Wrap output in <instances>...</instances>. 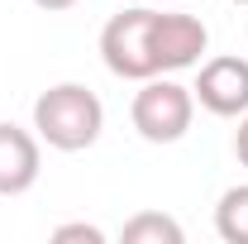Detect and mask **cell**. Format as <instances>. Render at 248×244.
Returning a JSON list of instances; mask_svg holds the SVG:
<instances>
[{
	"mask_svg": "<svg viewBox=\"0 0 248 244\" xmlns=\"http://www.w3.org/2000/svg\"><path fill=\"white\" fill-rule=\"evenodd\" d=\"M148 29H153V10H120L105 29H100V58L105 67L124 82H148L153 53H148Z\"/></svg>",
	"mask_w": 248,
	"mask_h": 244,
	"instance_id": "3957f363",
	"label": "cell"
},
{
	"mask_svg": "<svg viewBox=\"0 0 248 244\" xmlns=\"http://www.w3.org/2000/svg\"><path fill=\"white\" fill-rule=\"evenodd\" d=\"M134 129L148 139V144H177L186 129H191V115H196V96L182 82H162V77H148L143 91L134 96Z\"/></svg>",
	"mask_w": 248,
	"mask_h": 244,
	"instance_id": "7a4b0ae2",
	"label": "cell"
},
{
	"mask_svg": "<svg viewBox=\"0 0 248 244\" xmlns=\"http://www.w3.org/2000/svg\"><path fill=\"white\" fill-rule=\"evenodd\" d=\"M215 230L224 244H248V182L229 187L215 206Z\"/></svg>",
	"mask_w": 248,
	"mask_h": 244,
	"instance_id": "52a82bcc",
	"label": "cell"
},
{
	"mask_svg": "<svg viewBox=\"0 0 248 244\" xmlns=\"http://www.w3.org/2000/svg\"><path fill=\"white\" fill-rule=\"evenodd\" d=\"M33 5H38V10H72L77 0H33Z\"/></svg>",
	"mask_w": 248,
	"mask_h": 244,
	"instance_id": "8fae6325",
	"label": "cell"
},
{
	"mask_svg": "<svg viewBox=\"0 0 248 244\" xmlns=\"http://www.w3.org/2000/svg\"><path fill=\"white\" fill-rule=\"evenodd\" d=\"M38 182V139L19 124H0V196H19Z\"/></svg>",
	"mask_w": 248,
	"mask_h": 244,
	"instance_id": "8992f818",
	"label": "cell"
},
{
	"mask_svg": "<svg viewBox=\"0 0 248 244\" xmlns=\"http://www.w3.org/2000/svg\"><path fill=\"white\" fill-rule=\"evenodd\" d=\"M124 244H182V225L162 211H143L124 225Z\"/></svg>",
	"mask_w": 248,
	"mask_h": 244,
	"instance_id": "ba28073f",
	"label": "cell"
},
{
	"mask_svg": "<svg viewBox=\"0 0 248 244\" xmlns=\"http://www.w3.org/2000/svg\"><path fill=\"white\" fill-rule=\"evenodd\" d=\"M234 5H248V0H234Z\"/></svg>",
	"mask_w": 248,
	"mask_h": 244,
	"instance_id": "7c38bea8",
	"label": "cell"
},
{
	"mask_svg": "<svg viewBox=\"0 0 248 244\" xmlns=\"http://www.w3.org/2000/svg\"><path fill=\"white\" fill-rule=\"evenodd\" d=\"M33 129L48 149H62V153H81L91 149L105 129V105L91 87L81 82H58L33 101Z\"/></svg>",
	"mask_w": 248,
	"mask_h": 244,
	"instance_id": "6da1fadb",
	"label": "cell"
},
{
	"mask_svg": "<svg viewBox=\"0 0 248 244\" xmlns=\"http://www.w3.org/2000/svg\"><path fill=\"white\" fill-rule=\"evenodd\" d=\"M53 240L58 244H105V235L95 225H86V220H72V225H58L53 230Z\"/></svg>",
	"mask_w": 248,
	"mask_h": 244,
	"instance_id": "9c48e42d",
	"label": "cell"
},
{
	"mask_svg": "<svg viewBox=\"0 0 248 244\" xmlns=\"http://www.w3.org/2000/svg\"><path fill=\"white\" fill-rule=\"evenodd\" d=\"M191 96H196L210 115H224V120L248 115V62L244 58H210L201 67Z\"/></svg>",
	"mask_w": 248,
	"mask_h": 244,
	"instance_id": "5b68a950",
	"label": "cell"
},
{
	"mask_svg": "<svg viewBox=\"0 0 248 244\" xmlns=\"http://www.w3.org/2000/svg\"><path fill=\"white\" fill-rule=\"evenodd\" d=\"M205 43H210V29L196 15H157L153 10V29H148L153 72H182L191 62H201Z\"/></svg>",
	"mask_w": 248,
	"mask_h": 244,
	"instance_id": "277c9868",
	"label": "cell"
},
{
	"mask_svg": "<svg viewBox=\"0 0 248 244\" xmlns=\"http://www.w3.org/2000/svg\"><path fill=\"white\" fill-rule=\"evenodd\" d=\"M234 153H239V163L248 168V115H244V124H239V134H234Z\"/></svg>",
	"mask_w": 248,
	"mask_h": 244,
	"instance_id": "30bf717a",
	"label": "cell"
}]
</instances>
